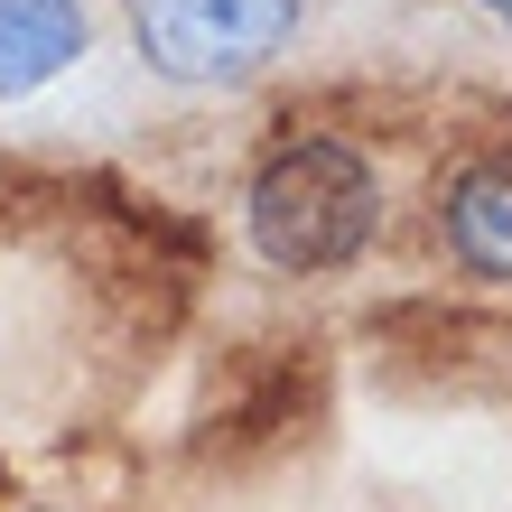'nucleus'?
Masks as SVG:
<instances>
[{
  "label": "nucleus",
  "instance_id": "f257e3e1",
  "mask_svg": "<svg viewBox=\"0 0 512 512\" xmlns=\"http://www.w3.org/2000/svg\"><path fill=\"white\" fill-rule=\"evenodd\" d=\"M243 233L280 280H336L382 243V168L336 131H298L261 149L243 187Z\"/></svg>",
  "mask_w": 512,
  "mask_h": 512
},
{
  "label": "nucleus",
  "instance_id": "f03ea898",
  "mask_svg": "<svg viewBox=\"0 0 512 512\" xmlns=\"http://www.w3.org/2000/svg\"><path fill=\"white\" fill-rule=\"evenodd\" d=\"M298 10L308 0H122V28H131V56L159 84L233 94V84H252L289 56Z\"/></svg>",
  "mask_w": 512,
  "mask_h": 512
},
{
  "label": "nucleus",
  "instance_id": "7ed1b4c3",
  "mask_svg": "<svg viewBox=\"0 0 512 512\" xmlns=\"http://www.w3.org/2000/svg\"><path fill=\"white\" fill-rule=\"evenodd\" d=\"M438 243L466 280L512 289V159H466L438 187Z\"/></svg>",
  "mask_w": 512,
  "mask_h": 512
},
{
  "label": "nucleus",
  "instance_id": "20e7f679",
  "mask_svg": "<svg viewBox=\"0 0 512 512\" xmlns=\"http://www.w3.org/2000/svg\"><path fill=\"white\" fill-rule=\"evenodd\" d=\"M84 47H94L84 0H0V103L47 94Z\"/></svg>",
  "mask_w": 512,
  "mask_h": 512
},
{
  "label": "nucleus",
  "instance_id": "39448f33",
  "mask_svg": "<svg viewBox=\"0 0 512 512\" xmlns=\"http://www.w3.org/2000/svg\"><path fill=\"white\" fill-rule=\"evenodd\" d=\"M475 10H494V19H503V28H512V0H475Z\"/></svg>",
  "mask_w": 512,
  "mask_h": 512
}]
</instances>
